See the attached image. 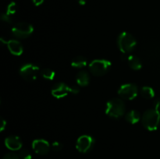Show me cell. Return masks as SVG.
Segmentation results:
<instances>
[{
  "label": "cell",
  "instance_id": "27",
  "mask_svg": "<svg viewBox=\"0 0 160 159\" xmlns=\"http://www.w3.org/2000/svg\"><path fill=\"white\" fill-rule=\"evenodd\" d=\"M32 2L33 3H34V6H41V5L44 2V0H32Z\"/></svg>",
  "mask_w": 160,
  "mask_h": 159
},
{
  "label": "cell",
  "instance_id": "7",
  "mask_svg": "<svg viewBox=\"0 0 160 159\" xmlns=\"http://www.w3.org/2000/svg\"><path fill=\"white\" fill-rule=\"evenodd\" d=\"M118 94L125 100H134L138 94V88L134 84H126L120 86L118 90Z\"/></svg>",
  "mask_w": 160,
  "mask_h": 159
},
{
  "label": "cell",
  "instance_id": "6",
  "mask_svg": "<svg viewBox=\"0 0 160 159\" xmlns=\"http://www.w3.org/2000/svg\"><path fill=\"white\" fill-rule=\"evenodd\" d=\"M20 75L22 78L28 82L34 81L38 77L39 73V67L33 63H27L22 65L20 69Z\"/></svg>",
  "mask_w": 160,
  "mask_h": 159
},
{
  "label": "cell",
  "instance_id": "8",
  "mask_svg": "<svg viewBox=\"0 0 160 159\" xmlns=\"http://www.w3.org/2000/svg\"><path fill=\"white\" fill-rule=\"evenodd\" d=\"M95 145V139L90 135H82L78 139L76 148L79 152L85 153L92 151Z\"/></svg>",
  "mask_w": 160,
  "mask_h": 159
},
{
  "label": "cell",
  "instance_id": "25",
  "mask_svg": "<svg viewBox=\"0 0 160 159\" xmlns=\"http://www.w3.org/2000/svg\"><path fill=\"white\" fill-rule=\"evenodd\" d=\"M80 90L79 88H78L77 86H73V87H71V92H70V94H77L79 93Z\"/></svg>",
  "mask_w": 160,
  "mask_h": 159
},
{
  "label": "cell",
  "instance_id": "15",
  "mask_svg": "<svg viewBox=\"0 0 160 159\" xmlns=\"http://www.w3.org/2000/svg\"><path fill=\"white\" fill-rule=\"evenodd\" d=\"M88 64V60L84 56L78 55L73 58L71 61L72 67L76 69H82Z\"/></svg>",
  "mask_w": 160,
  "mask_h": 159
},
{
  "label": "cell",
  "instance_id": "12",
  "mask_svg": "<svg viewBox=\"0 0 160 159\" xmlns=\"http://www.w3.org/2000/svg\"><path fill=\"white\" fill-rule=\"evenodd\" d=\"M7 47L11 54L14 55H21L23 51V45H21V43L19 41L15 40V39L8 41Z\"/></svg>",
  "mask_w": 160,
  "mask_h": 159
},
{
  "label": "cell",
  "instance_id": "21",
  "mask_svg": "<svg viewBox=\"0 0 160 159\" xmlns=\"http://www.w3.org/2000/svg\"><path fill=\"white\" fill-rule=\"evenodd\" d=\"M63 146H62V143L60 142L55 141L52 143V149L54 151H59L62 149Z\"/></svg>",
  "mask_w": 160,
  "mask_h": 159
},
{
  "label": "cell",
  "instance_id": "5",
  "mask_svg": "<svg viewBox=\"0 0 160 159\" xmlns=\"http://www.w3.org/2000/svg\"><path fill=\"white\" fill-rule=\"evenodd\" d=\"M34 31V27L31 24L24 22L18 23L12 28V33L17 38L25 39L29 37Z\"/></svg>",
  "mask_w": 160,
  "mask_h": 159
},
{
  "label": "cell",
  "instance_id": "2",
  "mask_svg": "<svg viewBox=\"0 0 160 159\" xmlns=\"http://www.w3.org/2000/svg\"><path fill=\"white\" fill-rule=\"evenodd\" d=\"M142 122L148 130H157L160 125V111L155 108L148 109L142 116Z\"/></svg>",
  "mask_w": 160,
  "mask_h": 159
},
{
  "label": "cell",
  "instance_id": "24",
  "mask_svg": "<svg viewBox=\"0 0 160 159\" xmlns=\"http://www.w3.org/2000/svg\"><path fill=\"white\" fill-rule=\"evenodd\" d=\"M153 108L160 111V98H157L153 102Z\"/></svg>",
  "mask_w": 160,
  "mask_h": 159
},
{
  "label": "cell",
  "instance_id": "14",
  "mask_svg": "<svg viewBox=\"0 0 160 159\" xmlns=\"http://www.w3.org/2000/svg\"><path fill=\"white\" fill-rule=\"evenodd\" d=\"M125 119L131 124H136L142 119L140 113L135 110H131L125 115Z\"/></svg>",
  "mask_w": 160,
  "mask_h": 159
},
{
  "label": "cell",
  "instance_id": "1",
  "mask_svg": "<svg viewBox=\"0 0 160 159\" xmlns=\"http://www.w3.org/2000/svg\"><path fill=\"white\" fill-rule=\"evenodd\" d=\"M126 107L124 102L120 98H112L106 103V113L112 118H120L124 115Z\"/></svg>",
  "mask_w": 160,
  "mask_h": 159
},
{
  "label": "cell",
  "instance_id": "10",
  "mask_svg": "<svg viewBox=\"0 0 160 159\" xmlns=\"http://www.w3.org/2000/svg\"><path fill=\"white\" fill-rule=\"evenodd\" d=\"M32 148L36 154L45 155L49 151L50 145L48 142L44 139H37L33 141Z\"/></svg>",
  "mask_w": 160,
  "mask_h": 159
},
{
  "label": "cell",
  "instance_id": "11",
  "mask_svg": "<svg viewBox=\"0 0 160 159\" xmlns=\"http://www.w3.org/2000/svg\"><path fill=\"white\" fill-rule=\"evenodd\" d=\"M5 145L9 150L12 151L21 150L23 143L19 137L17 136H9L5 140Z\"/></svg>",
  "mask_w": 160,
  "mask_h": 159
},
{
  "label": "cell",
  "instance_id": "3",
  "mask_svg": "<svg viewBox=\"0 0 160 159\" xmlns=\"http://www.w3.org/2000/svg\"><path fill=\"white\" fill-rule=\"evenodd\" d=\"M119 49L123 54L131 52L137 45V41L134 36L128 32H122L117 38Z\"/></svg>",
  "mask_w": 160,
  "mask_h": 159
},
{
  "label": "cell",
  "instance_id": "22",
  "mask_svg": "<svg viewBox=\"0 0 160 159\" xmlns=\"http://www.w3.org/2000/svg\"><path fill=\"white\" fill-rule=\"evenodd\" d=\"M1 20L7 23H10L11 22H12V18H11L10 15L7 14L6 12L1 14Z\"/></svg>",
  "mask_w": 160,
  "mask_h": 159
},
{
  "label": "cell",
  "instance_id": "19",
  "mask_svg": "<svg viewBox=\"0 0 160 159\" xmlns=\"http://www.w3.org/2000/svg\"><path fill=\"white\" fill-rule=\"evenodd\" d=\"M17 11V4L14 2H11L6 7V13L9 15H13Z\"/></svg>",
  "mask_w": 160,
  "mask_h": 159
},
{
  "label": "cell",
  "instance_id": "17",
  "mask_svg": "<svg viewBox=\"0 0 160 159\" xmlns=\"http://www.w3.org/2000/svg\"><path fill=\"white\" fill-rule=\"evenodd\" d=\"M141 94L146 99H151V98H153L155 97V91L151 87L145 86V87H142V89H141Z\"/></svg>",
  "mask_w": 160,
  "mask_h": 159
},
{
  "label": "cell",
  "instance_id": "20",
  "mask_svg": "<svg viewBox=\"0 0 160 159\" xmlns=\"http://www.w3.org/2000/svg\"><path fill=\"white\" fill-rule=\"evenodd\" d=\"M19 156L21 159H31L32 158V155H31V152L27 149H21L20 150L19 152Z\"/></svg>",
  "mask_w": 160,
  "mask_h": 159
},
{
  "label": "cell",
  "instance_id": "16",
  "mask_svg": "<svg viewBox=\"0 0 160 159\" xmlns=\"http://www.w3.org/2000/svg\"><path fill=\"white\" fill-rule=\"evenodd\" d=\"M128 65L132 70H139L142 69V63L141 59L135 55H129L128 57Z\"/></svg>",
  "mask_w": 160,
  "mask_h": 159
},
{
  "label": "cell",
  "instance_id": "28",
  "mask_svg": "<svg viewBox=\"0 0 160 159\" xmlns=\"http://www.w3.org/2000/svg\"><path fill=\"white\" fill-rule=\"evenodd\" d=\"M78 2L81 6H84V5L86 4V0H78Z\"/></svg>",
  "mask_w": 160,
  "mask_h": 159
},
{
  "label": "cell",
  "instance_id": "23",
  "mask_svg": "<svg viewBox=\"0 0 160 159\" xmlns=\"http://www.w3.org/2000/svg\"><path fill=\"white\" fill-rule=\"evenodd\" d=\"M2 159H20L19 158V156L17 155L14 153H8V154H5V156L3 157Z\"/></svg>",
  "mask_w": 160,
  "mask_h": 159
},
{
  "label": "cell",
  "instance_id": "4",
  "mask_svg": "<svg viewBox=\"0 0 160 159\" xmlns=\"http://www.w3.org/2000/svg\"><path fill=\"white\" fill-rule=\"evenodd\" d=\"M111 62L106 59H95L89 64V71L95 76H102L107 73L111 68Z\"/></svg>",
  "mask_w": 160,
  "mask_h": 159
},
{
  "label": "cell",
  "instance_id": "13",
  "mask_svg": "<svg viewBox=\"0 0 160 159\" xmlns=\"http://www.w3.org/2000/svg\"><path fill=\"white\" fill-rule=\"evenodd\" d=\"M76 81L77 84L81 87H86L88 85L89 81H90V76H89L88 72L84 71V70L80 71L76 76Z\"/></svg>",
  "mask_w": 160,
  "mask_h": 159
},
{
  "label": "cell",
  "instance_id": "18",
  "mask_svg": "<svg viewBox=\"0 0 160 159\" xmlns=\"http://www.w3.org/2000/svg\"><path fill=\"white\" fill-rule=\"evenodd\" d=\"M41 75L43 78L48 80H53L56 77V73L52 70L48 68H45L41 71Z\"/></svg>",
  "mask_w": 160,
  "mask_h": 159
},
{
  "label": "cell",
  "instance_id": "26",
  "mask_svg": "<svg viewBox=\"0 0 160 159\" xmlns=\"http://www.w3.org/2000/svg\"><path fill=\"white\" fill-rule=\"evenodd\" d=\"M6 120L4 119V118H1V129H0V130L1 131H3L5 129V128H6Z\"/></svg>",
  "mask_w": 160,
  "mask_h": 159
},
{
  "label": "cell",
  "instance_id": "9",
  "mask_svg": "<svg viewBox=\"0 0 160 159\" xmlns=\"http://www.w3.org/2000/svg\"><path fill=\"white\" fill-rule=\"evenodd\" d=\"M51 92L54 98H57V99H60V98H63L64 97L67 96L68 94H70L71 87L66 84L65 83L59 82L53 86Z\"/></svg>",
  "mask_w": 160,
  "mask_h": 159
}]
</instances>
